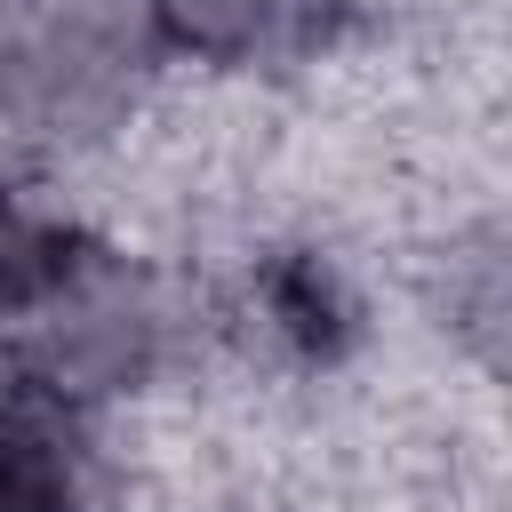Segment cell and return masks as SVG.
Returning a JSON list of instances; mask_svg holds the SVG:
<instances>
[{"label":"cell","mask_w":512,"mask_h":512,"mask_svg":"<svg viewBox=\"0 0 512 512\" xmlns=\"http://www.w3.org/2000/svg\"><path fill=\"white\" fill-rule=\"evenodd\" d=\"M72 264H80V240L56 216H40L16 184H0V312H32Z\"/></svg>","instance_id":"obj_5"},{"label":"cell","mask_w":512,"mask_h":512,"mask_svg":"<svg viewBox=\"0 0 512 512\" xmlns=\"http://www.w3.org/2000/svg\"><path fill=\"white\" fill-rule=\"evenodd\" d=\"M152 32L216 56V64H280L328 40L336 0H144Z\"/></svg>","instance_id":"obj_2"},{"label":"cell","mask_w":512,"mask_h":512,"mask_svg":"<svg viewBox=\"0 0 512 512\" xmlns=\"http://www.w3.org/2000/svg\"><path fill=\"white\" fill-rule=\"evenodd\" d=\"M0 512H80V448L40 384L0 400Z\"/></svg>","instance_id":"obj_3"},{"label":"cell","mask_w":512,"mask_h":512,"mask_svg":"<svg viewBox=\"0 0 512 512\" xmlns=\"http://www.w3.org/2000/svg\"><path fill=\"white\" fill-rule=\"evenodd\" d=\"M152 56L144 0H0V112L16 136H96Z\"/></svg>","instance_id":"obj_1"},{"label":"cell","mask_w":512,"mask_h":512,"mask_svg":"<svg viewBox=\"0 0 512 512\" xmlns=\"http://www.w3.org/2000/svg\"><path fill=\"white\" fill-rule=\"evenodd\" d=\"M256 312L272 336H288L304 360H328L344 336H352V296L344 280L320 264V256H280L264 280H256Z\"/></svg>","instance_id":"obj_4"}]
</instances>
